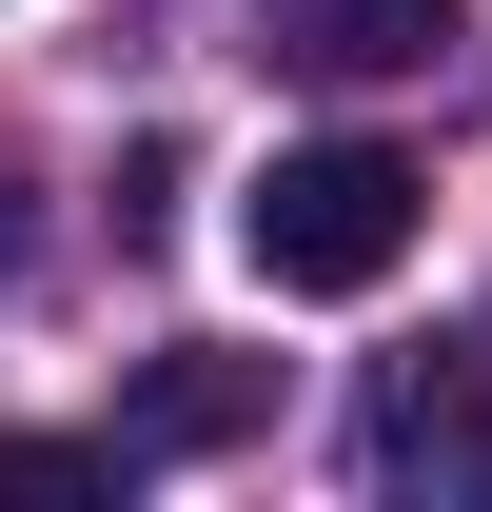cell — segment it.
Segmentation results:
<instances>
[{
    "instance_id": "obj_1",
    "label": "cell",
    "mask_w": 492,
    "mask_h": 512,
    "mask_svg": "<svg viewBox=\"0 0 492 512\" xmlns=\"http://www.w3.org/2000/svg\"><path fill=\"white\" fill-rule=\"evenodd\" d=\"M414 197L433 178L394 158V138H296V158L237 197V256L276 276V296H374V276L414 256Z\"/></svg>"
},
{
    "instance_id": "obj_2",
    "label": "cell",
    "mask_w": 492,
    "mask_h": 512,
    "mask_svg": "<svg viewBox=\"0 0 492 512\" xmlns=\"http://www.w3.org/2000/svg\"><path fill=\"white\" fill-rule=\"evenodd\" d=\"M355 473L374 493H433V512H492V355H374Z\"/></svg>"
},
{
    "instance_id": "obj_3",
    "label": "cell",
    "mask_w": 492,
    "mask_h": 512,
    "mask_svg": "<svg viewBox=\"0 0 492 512\" xmlns=\"http://www.w3.org/2000/svg\"><path fill=\"white\" fill-rule=\"evenodd\" d=\"M256 40H276V79H414L453 40V0H276Z\"/></svg>"
},
{
    "instance_id": "obj_4",
    "label": "cell",
    "mask_w": 492,
    "mask_h": 512,
    "mask_svg": "<svg viewBox=\"0 0 492 512\" xmlns=\"http://www.w3.org/2000/svg\"><path fill=\"white\" fill-rule=\"evenodd\" d=\"M256 394H276L256 355H158V375L119 394V434H138V453H237V434H256Z\"/></svg>"
},
{
    "instance_id": "obj_5",
    "label": "cell",
    "mask_w": 492,
    "mask_h": 512,
    "mask_svg": "<svg viewBox=\"0 0 492 512\" xmlns=\"http://www.w3.org/2000/svg\"><path fill=\"white\" fill-rule=\"evenodd\" d=\"M138 473V434H0V493L20 512H60V493H119Z\"/></svg>"
},
{
    "instance_id": "obj_6",
    "label": "cell",
    "mask_w": 492,
    "mask_h": 512,
    "mask_svg": "<svg viewBox=\"0 0 492 512\" xmlns=\"http://www.w3.org/2000/svg\"><path fill=\"white\" fill-rule=\"evenodd\" d=\"M0 276H20V158H0Z\"/></svg>"
}]
</instances>
